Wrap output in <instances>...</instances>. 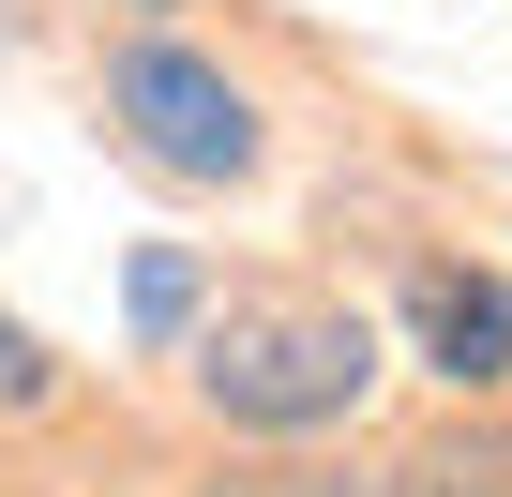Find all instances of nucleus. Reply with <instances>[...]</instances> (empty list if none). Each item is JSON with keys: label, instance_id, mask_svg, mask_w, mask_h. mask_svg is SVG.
Wrapping results in <instances>:
<instances>
[{"label": "nucleus", "instance_id": "f257e3e1", "mask_svg": "<svg viewBox=\"0 0 512 497\" xmlns=\"http://www.w3.org/2000/svg\"><path fill=\"white\" fill-rule=\"evenodd\" d=\"M362 377H377V332L347 302H226L196 332V392L241 437H317V422L362 407Z\"/></svg>", "mask_w": 512, "mask_h": 497}, {"label": "nucleus", "instance_id": "f03ea898", "mask_svg": "<svg viewBox=\"0 0 512 497\" xmlns=\"http://www.w3.org/2000/svg\"><path fill=\"white\" fill-rule=\"evenodd\" d=\"M106 121H121L151 166H181V181H241V166H256V106H241L196 46H166V31L106 61Z\"/></svg>", "mask_w": 512, "mask_h": 497}, {"label": "nucleus", "instance_id": "7ed1b4c3", "mask_svg": "<svg viewBox=\"0 0 512 497\" xmlns=\"http://www.w3.org/2000/svg\"><path fill=\"white\" fill-rule=\"evenodd\" d=\"M407 317H422V362H437L452 392H497V377H512V287H497V272H452V257H437V272L407 287Z\"/></svg>", "mask_w": 512, "mask_h": 497}, {"label": "nucleus", "instance_id": "20e7f679", "mask_svg": "<svg viewBox=\"0 0 512 497\" xmlns=\"http://www.w3.org/2000/svg\"><path fill=\"white\" fill-rule=\"evenodd\" d=\"M256 497H437V452L422 467H377V482H256Z\"/></svg>", "mask_w": 512, "mask_h": 497}, {"label": "nucleus", "instance_id": "39448f33", "mask_svg": "<svg viewBox=\"0 0 512 497\" xmlns=\"http://www.w3.org/2000/svg\"><path fill=\"white\" fill-rule=\"evenodd\" d=\"M437 497H512V437H482V452H437Z\"/></svg>", "mask_w": 512, "mask_h": 497}, {"label": "nucleus", "instance_id": "423d86ee", "mask_svg": "<svg viewBox=\"0 0 512 497\" xmlns=\"http://www.w3.org/2000/svg\"><path fill=\"white\" fill-rule=\"evenodd\" d=\"M136 317H151V332H166V317H196V272H181V257H151V272H136Z\"/></svg>", "mask_w": 512, "mask_h": 497}, {"label": "nucleus", "instance_id": "0eeeda50", "mask_svg": "<svg viewBox=\"0 0 512 497\" xmlns=\"http://www.w3.org/2000/svg\"><path fill=\"white\" fill-rule=\"evenodd\" d=\"M31 392H46V347H31L16 317H0V407H31Z\"/></svg>", "mask_w": 512, "mask_h": 497}]
</instances>
